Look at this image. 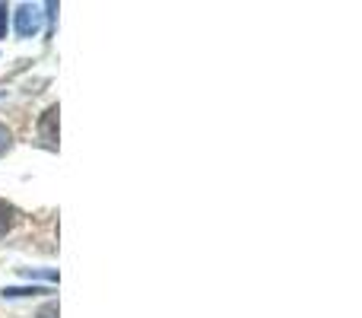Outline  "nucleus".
<instances>
[{
  "label": "nucleus",
  "mask_w": 362,
  "mask_h": 318,
  "mask_svg": "<svg viewBox=\"0 0 362 318\" xmlns=\"http://www.w3.org/2000/svg\"><path fill=\"white\" fill-rule=\"evenodd\" d=\"M38 29H42V13H38V6L23 4V6L16 10V32H19L23 38H32Z\"/></svg>",
  "instance_id": "1"
},
{
  "label": "nucleus",
  "mask_w": 362,
  "mask_h": 318,
  "mask_svg": "<svg viewBox=\"0 0 362 318\" xmlns=\"http://www.w3.org/2000/svg\"><path fill=\"white\" fill-rule=\"evenodd\" d=\"M57 115H61L57 106H51V108H45L42 121H38V134H42L45 147H51V150L57 147Z\"/></svg>",
  "instance_id": "2"
},
{
  "label": "nucleus",
  "mask_w": 362,
  "mask_h": 318,
  "mask_svg": "<svg viewBox=\"0 0 362 318\" xmlns=\"http://www.w3.org/2000/svg\"><path fill=\"white\" fill-rule=\"evenodd\" d=\"M13 223H16V210H13V204L0 200V236H6V232L13 229Z\"/></svg>",
  "instance_id": "3"
},
{
  "label": "nucleus",
  "mask_w": 362,
  "mask_h": 318,
  "mask_svg": "<svg viewBox=\"0 0 362 318\" xmlns=\"http://www.w3.org/2000/svg\"><path fill=\"white\" fill-rule=\"evenodd\" d=\"M35 293H48V290H38V287H32V290H4V296H35Z\"/></svg>",
  "instance_id": "4"
},
{
  "label": "nucleus",
  "mask_w": 362,
  "mask_h": 318,
  "mask_svg": "<svg viewBox=\"0 0 362 318\" xmlns=\"http://www.w3.org/2000/svg\"><path fill=\"white\" fill-rule=\"evenodd\" d=\"M10 144H13V140H10V131H6V127L0 125V157H4V153L10 150Z\"/></svg>",
  "instance_id": "5"
},
{
  "label": "nucleus",
  "mask_w": 362,
  "mask_h": 318,
  "mask_svg": "<svg viewBox=\"0 0 362 318\" xmlns=\"http://www.w3.org/2000/svg\"><path fill=\"white\" fill-rule=\"evenodd\" d=\"M35 318H57V302H48V306H42V312Z\"/></svg>",
  "instance_id": "6"
},
{
  "label": "nucleus",
  "mask_w": 362,
  "mask_h": 318,
  "mask_svg": "<svg viewBox=\"0 0 362 318\" xmlns=\"http://www.w3.org/2000/svg\"><path fill=\"white\" fill-rule=\"evenodd\" d=\"M0 38H6V4H0Z\"/></svg>",
  "instance_id": "7"
}]
</instances>
